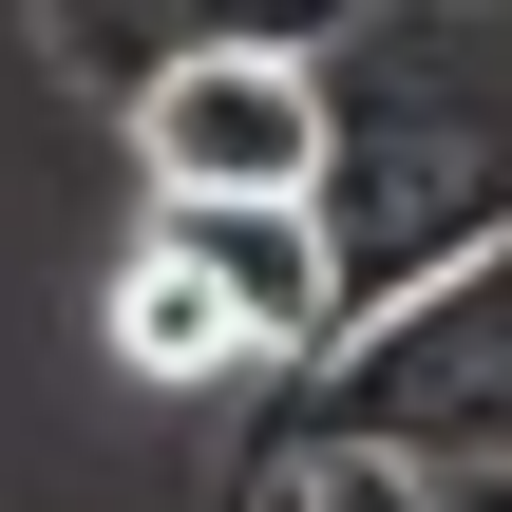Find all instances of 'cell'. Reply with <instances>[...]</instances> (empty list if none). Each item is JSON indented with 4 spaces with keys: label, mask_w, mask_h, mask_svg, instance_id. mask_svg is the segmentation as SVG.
<instances>
[{
    "label": "cell",
    "mask_w": 512,
    "mask_h": 512,
    "mask_svg": "<svg viewBox=\"0 0 512 512\" xmlns=\"http://www.w3.org/2000/svg\"><path fill=\"white\" fill-rule=\"evenodd\" d=\"M304 228H323L342 342H361L380 304H418L437 266H475L512 228V114L418 76V57H323V190H304Z\"/></svg>",
    "instance_id": "cell-1"
},
{
    "label": "cell",
    "mask_w": 512,
    "mask_h": 512,
    "mask_svg": "<svg viewBox=\"0 0 512 512\" xmlns=\"http://www.w3.org/2000/svg\"><path fill=\"white\" fill-rule=\"evenodd\" d=\"M323 456H380L418 494H512V228L475 266H437L418 304H380L361 342H323Z\"/></svg>",
    "instance_id": "cell-2"
},
{
    "label": "cell",
    "mask_w": 512,
    "mask_h": 512,
    "mask_svg": "<svg viewBox=\"0 0 512 512\" xmlns=\"http://www.w3.org/2000/svg\"><path fill=\"white\" fill-rule=\"evenodd\" d=\"M152 209H304L323 190V57H190L133 95Z\"/></svg>",
    "instance_id": "cell-3"
},
{
    "label": "cell",
    "mask_w": 512,
    "mask_h": 512,
    "mask_svg": "<svg viewBox=\"0 0 512 512\" xmlns=\"http://www.w3.org/2000/svg\"><path fill=\"white\" fill-rule=\"evenodd\" d=\"M38 57L133 114L190 57H342V0H38Z\"/></svg>",
    "instance_id": "cell-4"
},
{
    "label": "cell",
    "mask_w": 512,
    "mask_h": 512,
    "mask_svg": "<svg viewBox=\"0 0 512 512\" xmlns=\"http://www.w3.org/2000/svg\"><path fill=\"white\" fill-rule=\"evenodd\" d=\"M152 247H171L266 361H323V342H342V285H323V228H304V209H152Z\"/></svg>",
    "instance_id": "cell-5"
},
{
    "label": "cell",
    "mask_w": 512,
    "mask_h": 512,
    "mask_svg": "<svg viewBox=\"0 0 512 512\" xmlns=\"http://www.w3.org/2000/svg\"><path fill=\"white\" fill-rule=\"evenodd\" d=\"M114 361H133L152 399H209V380H247L266 342H247V323H228V304H209V285L152 247V228H133V266H114Z\"/></svg>",
    "instance_id": "cell-6"
},
{
    "label": "cell",
    "mask_w": 512,
    "mask_h": 512,
    "mask_svg": "<svg viewBox=\"0 0 512 512\" xmlns=\"http://www.w3.org/2000/svg\"><path fill=\"white\" fill-rule=\"evenodd\" d=\"M266 512H437V494H418V475H380V456H323V437H304V456L266 475Z\"/></svg>",
    "instance_id": "cell-7"
},
{
    "label": "cell",
    "mask_w": 512,
    "mask_h": 512,
    "mask_svg": "<svg viewBox=\"0 0 512 512\" xmlns=\"http://www.w3.org/2000/svg\"><path fill=\"white\" fill-rule=\"evenodd\" d=\"M437 512H512V494H437Z\"/></svg>",
    "instance_id": "cell-8"
}]
</instances>
